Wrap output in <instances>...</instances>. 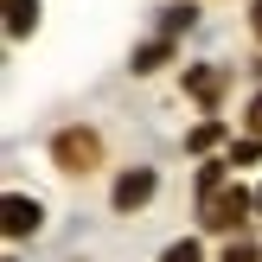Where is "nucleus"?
Instances as JSON below:
<instances>
[{"label": "nucleus", "instance_id": "f257e3e1", "mask_svg": "<svg viewBox=\"0 0 262 262\" xmlns=\"http://www.w3.org/2000/svg\"><path fill=\"white\" fill-rule=\"evenodd\" d=\"M250 211H256V192H243L237 179H224V186H199V224L217 230V237H230Z\"/></svg>", "mask_w": 262, "mask_h": 262}, {"label": "nucleus", "instance_id": "f03ea898", "mask_svg": "<svg viewBox=\"0 0 262 262\" xmlns=\"http://www.w3.org/2000/svg\"><path fill=\"white\" fill-rule=\"evenodd\" d=\"M51 166L58 173H96L102 166V135L96 128H58L51 135Z\"/></svg>", "mask_w": 262, "mask_h": 262}, {"label": "nucleus", "instance_id": "7ed1b4c3", "mask_svg": "<svg viewBox=\"0 0 262 262\" xmlns=\"http://www.w3.org/2000/svg\"><path fill=\"white\" fill-rule=\"evenodd\" d=\"M154 186H160V179H154L147 166H135V173H122V179H115L109 205H115V211H135V205H147V199H154Z\"/></svg>", "mask_w": 262, "mask_h": 262}, {"label": "nucleus", "instance_id": "20e7f679", "mask_svg": "<svg viewBox=\"0 0 262 262\" xmlns=\"http://www.w3.org/2000/svg\"><path fill=\"white\" fill-rule=\"evenodd\" d=\"M26 230H38V199H26V192H7V237L19 243Z\"/></svg>", "mask_w": 262, "mask_h": 262}, {"label": "nucleus", "instance_id": "39448f33", "mask_svg": "<svg viewBox=\"0 0 262 262\" xmlns=\"http://www.w3.org/2000/svg\"><path fill=\"white\" fill-rule=\"evenodd\" d=\"M186 90L205 102V109H217V96H224V71H186Z\"/></svg>", "mask_w": 262, "mask_h": 262}, {"label": "nucleus", "instance_id": "423d86ee", "mask_svg": "<svg viewBox=\"0 0 262 262\" xmlns=\"http://www.w3.org/2000/svg\"><path fill=\"white\" fill-rule=\"evenodd\" d=\"M32 26H38V0H7V32L26 38Z\"/></svg>", "mask_w": 262, "mask_h": 262}, {"label": "nucleus", "instance_id": "0eeeda50", "mask_svg": "<svg viewBox=\"0 0 262 262\" xmlns=\"http://www.w3.org/2000/svg\"><path fill=\"white\" fill-rule=\"evenodd\" d=\"M166 58H173V38H154L147 51H135V71H160Z\"/></svg>", "mask_w": 262, "mask_h": 262}, {"label": "nucleus", "instance_id": "6e6552de", "mask_svg": "<svg viewBox=\"0 0 262 262\" xmlns=\"http://www.w3.org/2000/svg\"><path fill=\"white\" fill-rule=\"evenodd\" d=\"M217 141H224V122H199L186 147H192V154H205V147H217Z\"/></svg>", "mask_w": 262, "mask_h": 262}, {"label": "nucleus", "instance_id": "1a4fd4ad", "mask_svg": "<svg viewBox=\"0 0 262 262\" xmlns=\"http://www.w3.org/2000/svg\"><path fill=\"white\" fill-rule=\"evenodd\" d=\"M160 262H205V250H199V243H173Z\"/></svg>", "mask_w": 262, "mask_h": 262}, {"label": "nucleus", "instance_id": "9d476101", "mask_svg": "<svg viewBox=\"0 0 262 262\" xmlns=\"http://www.w3.org/2000/svg\"><path fill=\"white\" fill-rule=\"evenodd\" d=\"M217 262H262V250H256V243H230Z\"/></svg>", "mask_w": 262, "mask_h": 262}, {"label": "nucleus", "instance_id": "9b49d317", "mask_svg": "<svg viewBox=\"0 0 262 262\" xmlns=\"http://www.w3.org/2000/svg\"><path fill=\"white\" fill-rule=\"evenodd\" d=\"M243 128H250V135L262 141V90H256V96H250V109H243Z\"/></svg>", "mask_w": 262, "mask_h": 262}, {"label": "nucleus", "instance_id": "f8f14e48", "mask_svg": "<svg viewBox=\"0 0 262 262\" xmlns=\"http://www.w3.org/2000/svg\"><path fill=\"white\" fill-rule=\"evenodd\" d=\"M250 32L262 38V0H256V7H250Z\"/></svg>", "mask_w": 262, "mask_h": 262}, {"label": "nucleus", "instance_id": "ddd939ff", "mask_svg": "<svg viewBox=\"0 0 262 262\" xmlns=\"http://www.w3.org/2000/svg\"><path fill=\"white\" fill-rule=\"evenodd\" d=\"M256 211H262V192H256Z\"/></svg>", "mask_w": 262, "mask_h": 262}]
</instances>
